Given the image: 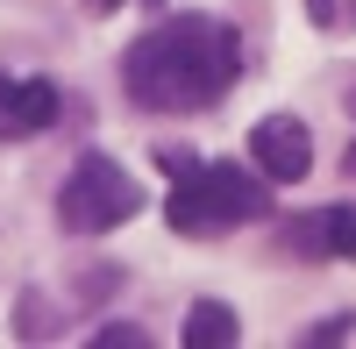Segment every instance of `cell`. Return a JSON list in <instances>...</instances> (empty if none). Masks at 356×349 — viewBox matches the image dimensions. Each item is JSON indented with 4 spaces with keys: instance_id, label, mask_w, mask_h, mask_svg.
Segmentation results:
<instances>
[{
    "instance_id": "cell-12",
    "label": "cell",
    "mask_w": 356,
    "mask_h": 349,
    "mask_svg": "<svg viewBox=\"0 0 356 349\" xmlns=\"http://www.w3.org/2000/svg\"><path fill=\"white\" fill-rule=\"evenodd\" d=\"M86 8H100V15H107V8H122V0H86Z\"/></svg>"
},
{
    "instance_id": "cell-11",
    "label": "cell",
    "mask_w": 356,
    "mask_h": 349,
    "mask_svg": "<svg viewBox=\"0 0 356 349\" xmlns=\"http://www.w3.org/2000/svg\"><path fill=\"white\" fill-rule=\"evenodd\" d=\"M342 335H349L342 314H335V321H321V328H307V342H342Z\"/></svg>"
},
{
    "instance_id": "cell-9",
    "label": "cell",
    "mask_w": 356,
    "mask_h": 349,
    "mask_svg": "<svg viewBox=\"0 0 356 349\" xmlns=\"http://www.w3.org/2000/svg\"><path fill=\"white\" fill-rule=\"evenodd\" d=\"M15 335H22V342H43V335H50L43 300H36V293H22V307H15Z\"/></svg>"
},
{
    "instance_id": "cell-8",
    "label": "cell",
    "mask_w": 356,
    "mask_h": 349,
    "mask_svg": "<svg viewBox=\"0 0 356 349\" xmlns=\"http://www.w3.org/2000/svg\"><path fill=\"white\" fill-rule=\"evenodd\" d=\"M93 349H150V335L136 321H107V328H93Z\"/></svg>"
},
{
    "instance_id": "cell-7",
    "label": "cell",
    "mask_w": 356,
    "mask_h": 349,
    "mask_svg": "<svg viewBox=\"0 0 356 349\" xmlns=\"http://www.w3.org/2000/svg\"><path fill=\"white\" fill-rule=\"evenodd\" d=\"M321 236H328V257H349L356 264V207H321Z\"/></svg>"
},
{
    "instance_id": "cell-14",
    "label": "cell",
    "mask_w": 356,
    "mask_h": 349,
    "mask_svg": "<svg viewBox=\"0 0 356 349\" xmlns=\"http://www.w3.org/2000/svg\"><path fill=\"white\" fill-rule=\"evenodd\" d=\"M349 114H356V93H349Z\"/></svg>"
},
{
    "instance_id": "cell-5",
    "label": "cell",
    "mask_w": 356,
    "mask_h": 349,
    "mask_svg": "<svg viewBox=\"0 0 356 349\" xmlns=\"http://www.w3.org/2000/svg\"><path fill=\"white\" fill-rule=\"evenodd\" d=\"M57 122V86L50 79H0V136H36Z\"/></svg>"
},
{
    "instance_id": "cell-3",
    "label": "cell",
    "mask_w": 356,
    "mask_h": 349,
    "mask_svg": "<svg viewBox=\"0 0 356 349\" xmlns=\"http://www.w3.org/2000/svg\"><path fill=\"white\" fill-rule=\"evenodd\" d=\"M136 207H143V186L114 157H100V150L79 157L72 179L57 186V221H65L72 236H107V228H122Z\"/></svg>"
},
{
    "instance_id": "cell-13",
    "label": "cell",
    "mask_w": 356,
    "mask_h": 349,
    "mask_svg": "<svg viewBox=\"0 0 356 349\" xmlns=\"http://www.w3.org/2000/svg\"><path fill=\"white\" fill-rule=\"evenodd\" d=\"M349 171H356V150H349Z\"/></svg>"
},
{
    "instance_id": "cell-1",
    "label": "cell",
    "mask_w": 356,
    "mask_h": 349,
    "mask_svg": "<svg viewBox=\"0 0 356 349\" xmlns=\"http://www.w3.org/2000/svg\"><path fill=\"white\" fill-rule=\"evenodd\" d=\"M235 72H243V43L214 15H171L164 29L136 36L122 57L129 100L150 114H207L214 100H228Z\"/></svg>"
},
{
    "instance_id": "cell-2",
    "label": "cell",
    "mask_w": 356,
    "mask_h": 349,
    "mask_svg": "<svg viewBox=\"0 0 356 349\" xmlns=\"http://www.w3.org/2000/svg\"><path fill=\"white\" fill-rule=\"evenodd\" d=\"M271 200H264V186L250 179V171L235 164H193L186 179H171V200H164V221L178 228V236H228V228L257 221Z\"/></svg>"
},
{
    "instance_id": "cell-4",
    "label": "cell",
    "mask_w": 356,
    "mask_h": 349,
    "mask_svg": "<svg viewBox=\"0 0 356 349\" xmlns=\"http://www.w3.org/2000/svg\"><path fill=\"white\" fill-rule=\"evenodd\" d=\"M250 157L264 179H278V186H300L307 171H314V136L300 114H264V122L250 129Z\"/></svg>"
},
{
    "instance_id": "cell-6",
    "label": "cell",
    "mask_w": 356,
    "mask_h": 349,
    "mask_svg": "<svg viewBox=\"0 0 356 349\" xmlns=\"http://www.w3.org/2000/svg\"><path fill=\"white\" fill-rule=\"evenodd\" d=\"M235 335V307H221V300H200L193 314H186V349H228Z\"/></svg>"
},
{
    "instance_id": "cell-10",
    "label": "cell",
    "mask_w": 356,
    "mask_h": 349,
    "mask_svg": "<svg viewBox=\"0 0 356 349\" xmlns=\"http://www.w3.org/2000/svg\"><path fill=\"white\" fill-rule=\"evenodd\" d=\"M157 164H164V171H171V179H186V171H193V164H200V157H186V150H157Z\"/></svg>"
}]
</instances>
